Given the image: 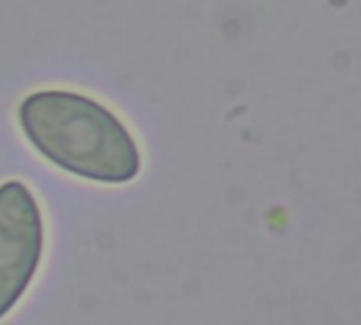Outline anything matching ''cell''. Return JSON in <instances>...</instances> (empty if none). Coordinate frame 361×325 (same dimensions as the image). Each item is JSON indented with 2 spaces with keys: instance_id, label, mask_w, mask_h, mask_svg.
<instances>
[{
  "instance_id": "6da1fadb",
  "label": "cell",
  "mask_w": 361,
  "mask_h": 325,
  "mask_svg": "<svg viewBox=\"0 0 361 325\" xmlns=\"http://www.w3.org/2000/svg\"><path fill=\"white\" fill-rule=\"evenodd\" d=\"M17 123L42 159L80 180L121 186L142 171V150L129 125L87 93L36 89L17 104Z\"/></svg>"
},
{
  "instance_id": "7a4b0ae2",
  "label": "cell",
  "mask_w": 361,
  "mask_h": 325,
  "mask_svg": "<svg viewBox=\"0 0 361 325\" xmlns=\"http://www.w3.org/2000/svg\"><path fill=\"white\" fill-rule=\"evenodd\" d=\"M44 216L17 178L0 184V321L30 290L44 256Z\"/></svg>"
}]
</instances>
